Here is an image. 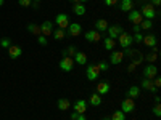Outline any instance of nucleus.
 I'll return each mask as SVG.
<instances>
[{"label": "nucleus", "instance_id": "obj_1", "mask_svg": "<svg viewBox=\"0 0 161 120\" xmlns=\"http://www.w3.org/2000/svg\"><path fill=\"white\" fill-rule=\"evenodd\" d=\"M140 15H142L145 19H152V21H153V18L156 16V10H155V7H153L152 3H145V5H142V8H140Z\"/></svg>", "mask_w": 161, "mask_h": 120}, {"label": "nucleus", "instance_id": "obj_2", "mask_svg": "<svg viewBox=\"0 0 161 120\" xmlns=\"http://www.w3.org/2000/svg\"><path fill=\"white\" fill-rule=\"evenodd\" d=\"M86 75H87V80L90 82H95L100 75V69H98V64H89L87 66V71H86Z\"/></svg>", "mask_w": 161, "mask_h": 120}, {"label": "nucleus", "instance_id": "obj_3", "mask_svg": "<svg viewBox=\"0 0 161 120\" xmlns=\"http://www.w3.org/2000/svg\"><path fill=\"white\" fill-rule=\"evenodd\" d=\"M58 66H60V69H61V71H64V72H71L73 68H74V59L69 58V56H63Z\"/></svg>", "mask_w": 161, "mask_h": 120}, {"label": "nucleus", "instance_id": "obj_4", "mask_svg": "<svg viewBox=\"0 0 161 120\" xmlns=\"http://www.w3.org/2000/svg\"><path fill=\"white\" fill-rule=\"evenodd\" d=\"M55 22L58 24L60 29H68V26H69V16L66 15V13H58L57 18H55Z\"/></svg>", "mask_w": 161, "mask_h": 120}, {"label": "nucleus", "instance_id": "obj_5", "mask_svg": "<svg viewBox=\"0 0 161 120\" xmlns=\"http://www.w3.org/2000/svg\"><path fill=\"white\" fill-rule=\"evenodd\" d=\"M118 40H119V45H121V48H130V45L134 43V40H132V35H129L127 32H123L119 37H118Z\"/></svg>", "mask_w": 161, "mask_h": 120}, {"label": "nucleus", "instance_id": "obj_6", "mask_svg": "<svg viewBox=\"0 0 161 120\" xmlns=\"http://www.w3.org/2000/svg\"><path fill=\"white\" fill-rule=\"evenodd\" d=\"M106 31H108V37L110 38H113V40H116L121 34H123L124 31H123V28H121V26L119 24H114V26H108V29H106Z\"/></svg>", "mask_w": 161, "mask_h": 120}, {"label": "nucleus", "instance_id": "obj_7", "mask_svg": "<svg viewBox=\"0 0 161 120\" xmlns=\"http://www.w3.org/2000/svg\"><path fill=\"white\" fill-rule=\"evenodd\" d=\"M103 38V35L98 32V31H87L86 32V40L87 42H90V43H95V42H100V40Z\"/></svg>", "mask_w": 161, "mask_h": 120}, {"label": "nucleus", "instance_id": "obj_8", "mask_svg": "<svg viewBox=\"0 0 161 120\" xmlns=\"http://www.w3.org/2000/svg\"><path fill=\"white\" fill-rule=\"evenodd\" d=\"M158 74V69H156V66L155 64H148V66H145V69H143V78H150L153 80Z\"/></svg>", "mask_w": 161, "mask_h": 120}, {"label": "nucleus", "instance_id": "obj_9", "mask_svg": "<svg viewBox=\"0 0 161 120\" xmlns=\"http://www.w3.org/2000/svg\"><path fill=\"white\" fill-rule=\"evenodd\" d=\"M123 59H124V53H123V51L111 50V55H110V62H111V64L118 66V64L123 62Z\"/></svg>", "mask_w": 161, "mask_h": 120}, {"label": "nucleus", "instance_id": "obj_10", "mask_svg": "<svg viewBox=\"0 0 161 120\" xmlns=\"http://www.w3.org/2000/svg\"><path fill=\"white\" fill-rule=\"evenodd\" d=\"M134 109H136V102H134V99H130V98H126L123 102H121V111H123L124 114H127V112H132Z\"/></svg>", "mask_w": 161, "mask_h": 120}, {"label": "nucleus", "instance_id": "obj_11", "mask_svg": "<svg viewBox=\"0 0 161 120\" xmlns=\"http://www.w3.org/2000/svg\"><path fill=\"white\" fill-rule=\"evenodd\" d=\"M7 50H8V56H10L11 59H18V58L23 55V48L18 47V45H10Z\"/></svg>", "mask_w": 161, "mask_h": 120}, {"label": "nucleus", "instance_id": "obj_12", "mask_svg": "<svg viewBox=\"0 0 161 120\" xmlns=\"http://www.w3.org/2000/svg\"><path fill=\"white\" fill-rule=\"evenodd\" d=\"M129 21L132 22V24H140L142 21H143V16L140 15V11L139 10H132V11H129Z\"/></svg>", "mask_w": 161, "mask_h": 120}, {"label": "nucleus", "instance_id": "obj_13", "mask_svg": "<svg viewBox=\"0 0 161 120\" xmlns=\"http://www.w3.org/2000/svg\"><path fill=\"white\" fill-rule=\"evenodd\" d=\"M108 91H110V82H108V80H102V82L97 83V91L95 93H98L100 96L102 95H106Z\"/></svg>", "mask_w": 161, "mask_h": 120}, {"label": "nucleus", "instance_id": "obj_14", "mask_svg": "<svg viewBox=\"0 0 161 120\" xmlns=\"http://www.w3.org/2000/svg\"><path fill=\"white\" fill-rule=\"evenodd\" d=\"M74 112L77 114H86L87 112V101L86 99H77L74 102Z\"/></svg>", "mask_w": 161, "mask_h": 120}, {"label": "nucleus", "instance_id": "obj_15", "mask_svg": "<svg viewBox=\"0 0 161 120\" xmlns=\"http://www.w3.org/2000/svg\"><path fill=\"white\" fill-rule=\"evenodd\" d=\"M68 32H69L71 37H77V35H80V32H82V28H80L79 22H69Z\"/></svg>", "mask_w": 161, "mask_h": 120}, {"label": "nucleus", "instance_id": "obj_16", "mask_svg": "<svg viewBox=\"0 0 161 120\" xmlns=\"http://www.w3.org/2000/svg\"><path fill=\"white\" fill-rule=\"evenodd\" d=\"M142 42L148 47V48H155L156 47V43H158V40H156V35H153V34H147V35H143V40Z\"/></svg>", "mask_w": 161, "mask_h": 120}, {"label": "nucleus", "instance_id": "obj_17", "mask_svg": "<svg viewBox=\"0 0 161 120\" xmlns=\"http://www.w3.org/2000/svg\"><path fill=\"white\" fill-rule=\"evenodd\" d=\"M53 32V22L52 21H45V22H42L40 24V34L42 35H50Z\"/></svg>", "mask_w": 161, "mask_h": 120}, {"label": "nucleus", "instance_id": "obj_18", "mask_svg": "<svg viewBox=\"0 0 161 120\" xmlns=\"http://www.w3.org/2000/svg\"><path fill=\"white\" fill-rule=\"evenodd\" d=\"M86 11H87V8H86V5L84 3H73V13L76 16H84L86 15Z\"/></svg>", "mask_w": 161, "mask_h": 120}, {"label": "nucleus", "instance_id": "obj_19", "mask_svg": "<svg viewBox=\"0 0 161 120\" xmlns=\"http://www.w3.org/2000/svg\"><path fill=\"white\" fill-rule=\"evenodd\" d=\"M140 87L143 90H147V91H152V93H156L158 91V88H155V85H153V80H150V78H143Z\"/></svg>", "mask_w": 161, "mask_h": 120}, {"label": "nucleus", "instance_id": "obj_20", "mask_svg": "<svg viewBox=\"0 0 161 120\" xmlns=\"http://www.w3.org/2000/svg\"><path fill=\"white\" fill-rule=\"evenodd\" d=\"M132 8H134V2H132V0H121V2H119V10L121 11L129 13V11H132Z\"/></svg>", "mask_w": 161, "mask_h": 120}, {"label": "nucleus", "instance_id": "obj_21", "mask_svg": "<svg viewBox=\"0 0 161 120\" xmlns=\"http://www.w3.org/2000/svg\"><path fill=\"white\" fill-rule=\"evenodd\" d=\"M73 59H74V62H77L79 66H84L86 62H87V55L84 51H77L76 55L73 56Z\"/></svg>", "mask_w": 161, "mask_h": 120}, {"label": "nucleus", "instance_id": "obj_22", "mask_svg": "<svg viewBox=\"0 0 161 120\" xmlns=\"http://www.w3.org/2000/svg\"><path fill=\"white\" fill-rule=\"evenodd\" d=\"M79 50H77V47H74V45H69V47H66L63 51H61V58L63 56H69V58H73L76 53H77Z\"/></svg>", "mask_w": 161, "mask_h": 120}, {"label": "nucleus", "instance_id": "obj_23", "mask_svg": "<svg viewBox=\"0 0 161 120\" xmlns=\"http://www.w3.org/2000/svg\"><path fill=\"white\" fill-rule=\"evenodd\" d=\"M139 95H140V87H137V85H132L127 90V98H130V99L139 98Z\"/></svg>", "mask_w": 161, "mask_h": 120}, {"label": "nucleus", "instance_id": "obj_24", "mask_svg": "<svg viewBox=\"0 0 161 120\" xmlns=\"http://www.w3.org/2000/svg\"><path fill=\"white\" fill-rule=\"evenodd\" d=\"M106 29H108V21H106V19H98L95 22V31H98L100 34L105 32Z\"/></svg>", "mask_w": 161, "mask_h": 120}, {"label": "nucleus", "instance_id": "obj_25", "mask_svg": "<svg viewBox=\"0 0 161 120\" xmlns=\"http://www.w3.org/2000/svg\"><path fill=\"white\" fill-rule=\"evenodd\" d=\"M89 102L93 106V108H97V106L102 104V96L98 95V93H92L90 98H89Z\"/></svg>", "mask_w": 161, "mask_h": 120}, {"label": "nucleus", "instance_id": "obj_26", "mask_svg": "<svg viewBox=\"0 0 161 120\" xmlns=\"http://www.w3.org/2000/svg\"><path fill=\"white\" fill-rule=\"evenodd\" d=\"M114 45H116V40H113V38H110V37H105V38H103V47H105V50L111 51V50L114 48Z\"/></svg>", "mask_w": 161, "mask_h": 120}, {"label": "nucleus", "instance_id": "obj_27", "mask_svg": "<svg viewBox=\"0 0 161 120\" xmlns=\"http://www.w3.org/2000/svg\"><path fill=\"white\" fill-rule=\"evenodd\" d=\"M57 106H58V109H60V111H68L71 104H69V99H66V98H61V99H58Z\"/></svg>", "mask_w": 161, "mask_h": 120}, {"label": "nucleus", "instance_id": "obj_28", "mask_svg": "<svg viewBox=\"0 0 161 120\" xmlns=\"http://www.w3.org/2000/svg\"><path fill=\"white\" fill-rule=\"evenodd\" d=\"M28 31H29L32 35H42V34H40V26H37V24H34V22H29V24H28Z\"/></svg>", "mask_w": 161, "mask_h": 120}, {"label": "nucleus", "instance_id": "obj_29", "mask_svg": "<svg viewBox=\"0 0 161 120\" xmlns=\"http://www.w3.org/2000/svg\"><path fill=\"white\" fill-rule=\"evenodd\" d=\"M152 50H153V53H148V55H147V61H150V64H153L156 61V58H158V48L155 47Z\"/></svg>", "mask_w": 161, "mask_h": 120}, {"label": "nucleus", "instance_id": "obj_30", "mask_svg": "<svg viewBox=\"0 0 161 120\" xmlns=\"http://www.w3.org/2000/svg\"><path fill=\"white\" fill-rule=\"evenodd\" d=\"M110 118H111V120H126V114H124L123 111H114Z\"/></svg>", "mask_w": 161, "mask_h": 120}, {"label": "nucleus", "instance_id": "obj_31", "mask_svg": "<svg viewBox=\"0 0 161 120\" xmlns=\"http://www.w3.org/2000/svg\"><path fill=\"white\" fill-rule=\"evenodd\" d=\"M53 34V38H55V40H63L64 38V29H57V31H53L52 32Z\"/></svg>", "mask_w": 161, "mask_h": 120}, {"label": "nucleus", "instance_id": "obj_32", "mask_svg": "<svg viewBox=\"0 0 161 120\" xmlns=\"http://www.w3.org/2000/svg\"><path fill=\"white\" fill-rule=\"evenodd\" d=\"M140 29H145V31H148V29H152V26H153V22H152V19H143L140 24Z\"/></svg>", "mask_w": 161, "mask_h": 120}, {"label": "nucleus", "instance_id": "obj_33", "mask_svg": "<svg viewBox=\"0 0 161 120\" xmlns=\"http://www.w3.org/2000/svg\"><path fill=\"white\" fill-rule=\"evenodd\" d=\"M71 120H87V117L84 114H77V112H73L71 114Z\"/></svg>", "mask_w": 161, "mask_h": 120}, {"label": "nucleus", "instance_id": "obj_34", "mask_svg": "<svg viewBox=\"0 0 161 120\" xmlns=\"http://www.w3.org/2000/svg\"><path fill=\"white\" fill-rule=\"evenodd\" d=\"M108 68H110L108 62H105V61H100V62H98V69H100V72H106V71H108Z\"/></svg>", "mask_w": 161, "mask_h": 120}, {"label": "nucleus", "instance_id": "obj_35", "mask_svg": "<svg viewBox=\"0 0 161 120\" xmlns=\"http://www.w3.org/2000/svg\"><path fill=\"white\" fill-rule=\"evenodd\" d=\"M152 112H153V115H156V117H161V106H159V102H156V106L152 109Z\"/></svg>", "mask_w": 161, "mask_h": 120}, {"label": "nucleus", "instance_id": "obj_36", "mask_svg": "<svg viewBox=\"0 0 161 120\" xmlns=\"http://www.w3.org/2000/svg\"><path fill=\"white\" fill-rule=\"evenodd\" d=\"M132 40H134V42H137V43H140L142 40H143V35L140 32H136V34L132 35Z\"/></svg>", "mask_w": 161, "mask_h": 120}, {"label": "nucleus", "instance_id": "obj_37", "mask_svg": "<svg viewBox=\"0 0 161 120\" xmlns=\"http://www.w3.org/2000/svg\"><path fill=\"white\" fill-rule=\"evenodd\" d=\"M0 45H2L3 48H8V47L11 45V42H10V38H7V37H2V40H0Z\"/></svg>", "mask_w": 161, "mask_h": 120}, {"label": "nucleus", "instance_id": "obj_38", "mask_svg": "<svg viewBox=\"0 0 161 120\" xmlns=\"http://www.w3.org/2000/svg\"><path fill=\"white\" fill-rule=\"evenodd\" d=\"M37 42H39V45L45 47L47 45V37L45 35H37Z\"/></svg>", "mask_w": 161, "mask_h": 120}, {"label": "nucleus", "instance_id": "obj_39", "mask_svg": "<svg viewBox=\"0 0 161 120\" xmlns=\"http://www.w3.org/2000/svg\"><path fill=\"white\" fill-rule=\"evenodd\" d=\"M18 3L21 5V7H31V0H18Z\"/></svg>", "mask_w": 161, "mask_h": 120}, {"label": "nucleus", "instance_id": "obj_40", "mask_svg": "<svg viewBox=\"0 0 161 120\" xmlns=\"http://www.w3.org/2000/svg\"><path fill=\"white\" fill-rule=\"evenodd\" d=\"M103 2H105L106 7H114L118 3V0H103Z\"/></svg>", "mask_w": 161, "mask_h": 120}, {"label": "nucleus", "instance_id": "obj_41", "mask_svg": "<svg viewBox=\"0 0 161 120\" xmlns=\"http://www.w3.org/2000/svg\"><path fill=\"white\" fill-rule=\"evenodd\" d=\"M153 85H155V88H159V85H161V80H159V77H155V80H153Z\"/></svg>", "mask_w": 161, "mask_h": 120}, {"label": "nucleus", "instance_id": "obj_42", "mask_svg": "<svg viewBox=\"0 0 161 120\" xmlns=\"http://www.w3.org/2000/svg\"><path fill=\"white\" fill-rule=\"evenodd\" d=\"M132 31H134V34H136V32H140L142 29H140L139 24H134V26H132Z\"/></svg>", "mask_w": 161, "mask_h": 120}, {"label": "nucleus", "instance_id": "obj_43", "mask_svg": "<svg viewBox=\"0 0 161 120\" xmlns=\"http://www.w3.org/2000/svg\"><path fill=\"white\" fill-rule=\"evenodd\" d=\"M69 2H73V3H77V2H79V3H84V5H86L89 0H69Z\"/></svg>", "mask_w": 161, "mask_h": 120}, {"label": "nucleus", "instance_id": "obj_44", "mask_svg": "<svg viewBox=\"0 0 161 120\" xmlns=\"http://www.w3.org/2000/svg\"><path fill=\"white\" fill-rule=\"evenodd\" d=\"M152 5L153 7H159L161 5V0H152Z\"/></svg>", "mask_w": 161, "mask_h": 120}, {"label": "nucleus", "instance_id": "obj_45", "mask_svg": "<svg viewBox=\"0 0 161 120\" xmlns=\"http://www.w3.org/2000/svg\"><path fill=\"white\" fill-rule=\"evenodd\" d=\"M136 68H137V66H134V64H129V72H134V71H136Z\"/></svg>", "mask_w": 161, "mask_h": 120}, {"label": "nucleus", "instance_id": "obj_46", "mask_svg": "<svg viewBox=\"0 0 161 120\" xmlns=\"http://www.w3.org/2000/svg\"><path fill=\"white\" fill-rule=\"evenodd\" d=\"M31 7H32L34 10H37V8H39V2H32V3H31Z\"/></svg>", "mask_w": 161, "mask_h": 120}, {"label": "nucleus", "instance_id": "obj_47", "mask_svg": "<svg viewBox=\"0 0 161 120\" xmlns=\"http://www.w3.org/2000/svg\"><path fill=\"white\" fill-rule=\"evenodd\" d=\"M102 120H111V118H110V117H103Z\"/></svg>", "mask_w": 161, "mask_h": 120}, {"label": "nucleus", "instance_id": "obj_48", "mask_svg": "<svg viewBox=\"0 0 161 120\" xmlns=\"http://www.w3.org/2000/svg\"><path fill=\"white\" fill-rule=\"evenodd\" d=\"M3 2H5V0H0V7H2V5H3Z\"/></svg>", "mask_w": 161, "mask_h": 120}, {"label": "nucleus", "instance_id": "obj_49", "mask_svg": "<svg viewBox=\"0 0 161 120\" xmlns=\"http://www.w3.org/2000/svg\"><path fill=\"white\" fill-rule=\"evenodd\" d=\"M34 2H40V0H34Z\"/></svg>", "mask_w": 161, "mask_h": 120}]
</instances>
